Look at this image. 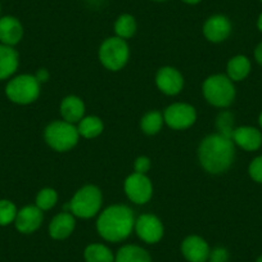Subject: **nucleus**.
Here are the masks:
<instances>
[{
  "instance_id": "a878e982",
  "label": "nucleus",
  "mask_w": 262,
  "mask_h": 262,
  "mask_svg": "<svg viewBox=\"0 0 262 262\" xmlns=\"http://www.w3.org/2000/svg\"><path fill=\"white\" fill-rule=\"evenodd\" d=\"M58 202V194L54 189L44 188L37 193L36 200H35V206L40 208L41 211L52 210Z\"/></svg>"
},
{
  "instance_id": "dca6fc26",
  "label": "nucleus",
  "mask_w": 262,
  "mask_h": 262,
  "mask_svg": "<svg viewBox=\"0 0 262 262\" xmlns=\"http://www.w3.org/2000/svg\"><path fill=\"white\" fill-rule=\"evenodd\" d=\"M24 37V26L13 16L0 17V44L13 47Z\"/></svg>"
},
{
  "instance_id": "e433bc0d",
  "label": "nucleus",
  "mask_w": 262,
  "mask_h": 262,
  "mask_svg": "<svg viewBox=\"0 0 262 262\" xmlns=\"http://www.w3.org/2000/svg\"><path fill=\"white\" fill-rule=\"evenodd\" d=\"M256 262H262V254H261V256H259V257H257Z\"/></svg>"
},
{
  "instance_id": "473e14b6",
  "label": "nucleus",
  "mask_w": 262,
  "mask_h": 262,
  "mask_svg": "<svg viewBox=\"0 0 262 262\" xmlns=\"http://www.w3.org/2000/svg\"><path fill=\"white\" fill-rule=\"evenodd\" d=\"M253 54H254V59H256V62L258 63L259 66H262V41L257 45Z\"/></svg>"
},
{
  "instance_id": "0eeeda50",
  "label": "nucleus",
  "mask_w": 262,
  "mask_h": 262,
  "mask_svg": "<svg viewBox=\"0 0 262 262\" xmlns=\"http://www.w3.org/2000/svg\"><path fill=\"white\" fill-rule=\"evenodd\" d=\"M130 49L126 40L118 36L105 39L99 48V60L110 71H120L127 63Z\"/></svg>"
},
{
  "instance_id": "423d86ee",
  "label": "nucleus",
  "mask_w": 262,
  "mask_h": 262,
  "mask_svg": "<svg viewBox=\"0 0 262 262\" xmlns=\"http://www.w3.org/2000/svg\"><path fill=\"white\" fill-rule=\"evenodd\" d=\"M103 205L102 191L95 185H85L80 188L70 202V211L80 219H92L99 213Z\"/></svg>"
},
{
  "instance_id": "c756f323",
  "label": "nucleus",
  "mask_w": 262,
  "mask_h": 262,
  "mask_svg": "<svg viewBox=\"0 0 262 262\" xmlns=\"http://www.w3.org/2000/svg\"><path fill=\"white\" fill-rule=\"evenodd\" d=\"M229 252L228 249L224 247H216V248L211 249L210 257L208 261L210 262H229Z\"/></svg>"
},
{
  "instance_id": "bb28decb",
  "label": "nucleus",
  "mask_w": 262,
  "mask_h": 262,
  "mask_svg": "<svg viewBox=\"0 0 262 262\" xmlns=\"http://www.w3.org/2000/svg\"><path fill=\"white\" fill-rule=\"evenodd\" d=\"M234 115L229 111H223V112L219 113L217 118H216V126H217L219 134H223L225 137L231 138L234 130Z\"/></svg>"
},
{
  "instance_id": "ea45409f",
  "label": "nucleus",
  "mask_w": 262,
  "mask_h": 262,
  "mask_svg": "<svg viewBox=\"0 0 262 262\" xmlns=\"http://www.w3.org/2000/svg\"><path fill=\"white\" fill-rule=\"evenodd\" d=\"M0 11H2V9H0Z\"/></svg>"
},
{
  "instance_id": "393cba45",
  "label": "nucleus",
  "mask_w": 262,
  "mask_h": 262,
  "mask_svg": "<svg viewBox=\"0 0 262 262\" xmlns=\"http://www.w3.org/2000/svg\"><path fill=\"white\" fill-rule=\"evenodd\" d=\"M137 21L131 14H121L115 22L116 36L121 39H131L137 32Z\"/></svg>"
},
{
  "instance_id": "f3484780",
  "label": "nucleus",
  "mask_w": 262,
  "mask_h": 262,
  "mask_svg": "<svg viewBox=\"0 0 262 262\" xmlns=\"http://www.w3.org/2000/svg\"><path fill=\"white\" fill-rule=\"evenodd\" d=\"M76 221L75 216L71 212L58 213L57 216L53 217V220L49 224V235L55 241H63L67 239L75 230Z\"/></svg>"
},
{
  "instance_id": "6e6552de",
  "label": "nucleus",
  "mask_w": 262,
  "mask_h": 262,
  "mask_svg": "<svg viewBox=\"0 0 262 262\" xmlns=\"http://www.w3.org/2000/svg\"><path fill=\"white\" fill-rule=\"evenodd\" d=\"M123 189L128 200L135 205H145L153 195V184L144 173L134 172L128 175Z\"/></svg>"
},
{
  "instance_id": "2f4dec72",
  "label": "nucleus",
  "mask_w": 262,
  "mask_h": 262,
  "mask_svg": "<svg viewBox=\"0 0 262 262\" xmlns=\"http://www.w3.org/2000/svg\"><path fill=\"white\" fill-rule=\"evenodd\" d=\"M35 76H36V79L39 80L40 84H41V82H47L48 80H49V72H48L45 69H40L39 71L36 72Z\"/></svg>"
},
{
  "instance_id": "4be33fe9",
  "label": "nucleus",
  "mask_w": 262,
  "mask_h": 262,
  "mask_svg": "<svg viewBox=\"0 0 262 262\" xmlns=\"http://www.w3.org/2000/svg\"><path fill=\"white\" fill-rule=\"evenodd\" d=\"M103 121L97 116H86L82 118L77 126V131H79L80 137L85 138V139H94V138L99 137L103 133Z\"/></svg>"
},
{
  "instance_id": "39448f33",
  "label": "nucleus",
  "mask_w": 262,
  "mask_h": 262,
  "mask_svg": "<svg viewBox=\"0 0 262 262\" xmlns=\"http://www.w3.org/2000/svg\"><path fill=\"white\" fill-rule=\"evenodd\" d=\"M47 144L57 152H69L79 143L80 134L74 123L67 121H53L45 127Z\"/></svg>"
},
{
  "instance_id": "5701e85b",
  "label": "nucleus",
  "mask_w": 262,
  "mask_h": 262,
  "mask_svg": "<svg viewBox=\"0 0 262 262\" xmlns=\"http://www.w3.org/2000/svg\"><path fill=\"white\" fill-rule=\"evenodd\" d=\"M85 262H115V254L104 244L93 243L85 248Z\"/></svg>"
},
{
  "instance_id": "7ed1b4c3",
  "label": "nucleus",
  "mask_w": 262,
  "mask_h": 262,
  "mask_svg": "<svg viewBox=\"0 0 262 262\" xmlns=\"http://www.w3.org/2000/svg\"><path fill=\"white\" fill-rule=\"evenodd\" d=\"M203 97L213 107L226 108L235 100L236 90L234 82L226 75H212L207 77L202 86Z\"/></svg>"
},
{
  "instance_id": "9d476101",
  "label": "nucleus",
  "mask_w": 262,
  "mask_h": 262,
  "mask_svg": "<svg viewBox=\"0 0 262 262\" xmlns=\"http://www.w3.org/2000/svg\"><path fill=\"white\" fill-rule=\"evenodd\" d=\"M134 229L137 231L138 236L148 244L158 243L162 239L163 233H165L163 224L161 223L157 216L152 215V213L140 215L135 220Z\"/></svg>"
},
{
  "instance_id": "c85d7f7f",
  "label": "nucleus",
  "mask_w": 262,
  "mask_h": 262,
  "mask_svg": "<svg viewBox=\"0 0 262 262\" xmlns=\"http://www.w3.org/2000/svg\"><path fill=\"white\" fill-rule=\"evenodd\" d=\"M248 173L252 180L262 184V155L257 156L256 158L252 160V162L248 166Z\"/></svg>"
},
{
  "instance_id": "2eb2a0df",
  "label": "nucleus",
  "mask_w": 262,
  "mask_h": 262,
  "mask_svg": "<svg viewBox=\"0 0 262 262\" xmlns=\"http://www.w3.org/2000/svg\"><path fill=\"white\" fill-rule=\"evenodd\" d=\"M234 144L247 152H256L262 147V133L253 126H239L231 135Z\"/></svg>"
},
{
  "instance_id": "58836bf2",
  "label": "nucleus",
  "mask_w": 262,
  "mask_h": 262,
  "mask_svg": "<svg viewBox=\"0 0 262 262\" xmlns=\"http://www.w3.org/2000/svg\"><path fill=\"white\" fill-rule=\"evenodd\" d=\"M259 2H261V3H262V0H259Z\"/></svg>"
},
{
  "instance_id": "412c9836",
  "label": "nucleus",
  "mask_w": 262,
  "mask_h": 262,
  "mask_svg": "<svg viewBox=\"0 0 262 262\" xmlns=\"http://www.w3.org/2000/svg\"><path fill=\"white\" fill-rule=\"evenodd\" d=\"M115 262H152V257L147 249L135 244H127L118 249Z\"/></svg>"
},
{
  "instance_id": "c9c22d12",
  "label": "nucleus",
  "mask_w": 262,
  "mask_h": 262,
  "mask_svg": "<svg viewBox=\"0 0 262 262\" xmlns=\"http://www.w3.org/2000/svg\"><path fill=\"white\" fill-rule=\"evenodd\" d=\"M258 123H259V127L262 128V112L259 113V116H258Z\"/></svg>"
},
{
  "instance_id": "cd10ccee",
  "label": "nucleus",
  "mask_w": 262,
  "mask_h": 262,
  "mask_svg": "<svg viewBox=\"0 0 262 262\" xmlns=\"http://www.w3.org/2000/svg\"><path fill=\"white\" fill-rule=\"evenodd\" d=\"M18 210L9 200H0V226H8L14 223Z\"/></svg>"
},
{
  "instance_id": "7c9ffc66",
  "label": "nucleus",
  "mask_w": 262,
  "mask_h": 262,
  "mask_svg": "<svg viewBox=\"0 0 262 262\" xmlns=\"http://www.w3.org/2000/svg\"><path fill=\"white\" fill-rule=\"evenodd\" d=\"M134 170L138 173H147L150 170V160L145 156H140L135 160L134 162Z\"/></svg>"
},
{
  "instance_id": "aec40b11",
  "label": "nucleus",
  "mask_w": 262,
  "mask_h": 262,
  "mask_svg": "<svg viewBox=\"0 0 262 262\" xmlns=\"http://www.w3.org/2000/svg\"><path fill=\"white\" fill-rule=\"evenodd\" d=\"M251 70L252 64L248 57H246V55H235L228 62V66H226L228 75L226 76L233 82L243 81L251 74Z\"/></svg>"
},
{
  "instance_id": "f8f14e48",
  "label": "nucleus",
  "mask_w": 262,
  "mask_h": 262,
  "mask_svg": "<svg viewBox=\"0 0 262 262\" xmlns=\"http://www.w3.org/2000/svg\"><path fill=\"white\" fill-rule=\"evenodd\" d=\"M230 19L223 14L211 16L203 25V35L211 42H223L231 34Z\"/></svg>"
},
{
  "instance_id": "4c0bfd02",
  "label": "nucleus",
  "mask_w": 262,
  "mask_h": 262,
  "mask_svg": "<svg viewBox=\"0 0 262 262\" xmlns=\"http://www.w3.org/2000/svg\"><path fill=\"white\" fill-rule=\"evenodd\" d=\"M153 2H166V0H153Z\"/></svg>"
},
{
  "instance_id": "1a4fd4ad",
  "label": "nucleus",
  "mask_w": 262,
  "mask_h": 262,
  "mask_svg": "<svg viewBox=\"0 0 262 262\" xmlns=\"http://www.w3.org/2000/svg\"><path fill=\"white\" fill-rule=\"evenodd\" d=\"M163 120L173 130H186L195 122V108L186 103H173L165 110Z\"/></svg>"
},
{
  "instance_id": "f257e3e1",
  "label": "nucleus",
  "mask_w": 262,
  "mask_h": 262,
  "mask_svg": "<svg viewBox=\"0 0 262 262\" xmlns=\"http://www.w3.org/2000/svg\"><path fill=\"white\" fill-rule=\"evenodd\" d=\"M200 163L208 173L220 175L231 167L235 158V144L231 138L211 134L201 142L198 148Z\"/></svg>"
},
{
  "instance_id": "4468645a",
  "label": "nucleus",
  "mask_w": 262,
  "mask_h": 262,
  "mask_svg": "<svg viewBox=\"0 0 262 262\" xmlns=\"http://www.w3.org/2000/svg\"><path fill=\"white\" fill-rule=\"evenodd\" d=\"M157 88L166 95H178L184 88V77L173 67H162L156 75Z\"/></svg>"
},
{
  "instance_id": "9b49d317",
  "label": "nucleus",
  "mask_w": 262,
  "mask_h": 262,
  "mask_svg": "<svg viewBox=\"0 0 262 262\" xmlns=\"http://www.w3.org/2000/svg\"><path fill=\"white\" fill-rule=\"evenodd\" d=\"M44 215L37 206H25L18 210L14 226L21 234H32L41 226Z\"/></svg>"
},
{
  "instance_id": "ddd939ff",
  "label": "nucleus",
  "mask_w": 262,
  "mask_h": 262,
  "mask_svg": "<svg viewBox=\"0 0 262 262\" xmlns=\"http://www.w3.org/2000/svg\"><path fill=\"white\" fill-rule=\"evenodd\" d=\"M211 248L200 235H189L181 243V253L188 262H207Z\"/></svg>"
},
{
  "instance_id": "b1692460",
  "label": "nucleus",
  "mask_w": 262,
  "mask_h": 262,
  "mask_svg": "<svg viewBox=\"0 0 262 262\" xmlns=\"http://www.w3.org/2000/svg\"><path fill=\"white\" fill-rule=\"evenodd\" d=\"M163 123H165V120H163L162 113L158 111H150L143 116L140 121V128L144 134L156 135L161 131Z\"/></svg>"
},
{
  "instance_id": "72a5a7b5",
  "label": "nucleus",
  "mask_w": 262,
  "mask_h": 262,
  "mask_svg": "<svg viewBox=\"0 0 262 262\" xmlns=\"http://www.w3.org/2000/svg\"><path fill=\"white\" fill-rule=\"evenodd\" d=\"M181 2H183V3H185V4H190V6H194V4L201 3L202 0H181Z\"/></svg>"
},
{
  "instance_id": "a211bd4d",
  "label": "nucleus",
  "mask_w": 262,
  "mask_h": 262,
  "mask_svg": "<svg viewBox=\"0 0 262 262\" xmlns=\"http://www.w3.org/2000/svg\"><path fill=\"white\" fill-rule=\"evenodd\" d=\"M19 66V55L13 47L0 44V81L9 80Z\"/></svg>"
},
{
  "instance_id": "f03ea898",
  "label": "nucleus",
  "mask_w": 262,
  "mask_h": 262,
  "mask_svg": "<svg viewBox=\"0 0 262 262\" xmlns=\"http://www.w3.org/2000/svg\"><path fill=\"white\" fill-rule=\"evenodd\" d=\"M135 226L134 212L123 205H113L102 211L97 220L98 234L104 241L118 243L130 236Z\"/></svg>"
},
{
  "instance_id": "f704fd0d",
  "label": "nucleus",
  "mask_w": 262,
  "mask_h": 262,
  "mask_svg": "<svg viewBox=\"0 0 262 262\" xmlns=\"http://www.w3.org/2000/svg\"><path fill=\"white\" fill-rule=\"evenodd\" d=\"M257 29H258L259 32H262V13L257 18Z\"/></svg>"
},
{
  "instance_id": "6ab92c4d",
  "label": "nucleus",
  "mask_w": 262,
  "mask_h": 262,
  "mask_svg": "<svg viewBox=\"0 0 262 262\" xmlns=\"http://www.w3.org/2000/svg\"><path fill=\"white\" fill-rule=\"evenodd\" d=\"M59 111L63 121L75 125L84 118L85 104L82 99H80L76 95H69L60 102Z\"/></svg>"
},
{
  "instance_id": "20e7f679",
  "label": "nucleus",
  "mask_w": 262,
  "mask_h": 262,
  "mask_svg": "<svg viewBox=\"0 0 262 262\" xmlns=\"http://www.w3.org/2000/svg\"><path fill=\"white\" fill-rule=\"evenodd\" d=\"M41 84L35 75L22 74L9 79L6 85V95L12 103L27 105L37 100Z\"/></svg>"
}]
</instances>
